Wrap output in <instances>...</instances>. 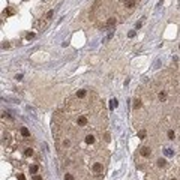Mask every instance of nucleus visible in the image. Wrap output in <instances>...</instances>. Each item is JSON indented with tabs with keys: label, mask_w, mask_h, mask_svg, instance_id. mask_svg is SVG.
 <instances>
[{
	"label": "nucleus",
	"mask_w": 180,
	"mask_h": 180,
	"mask_svg": "<svg viewBox=\"0 0 180 180\" xmlns=\"http://www.w3.org/2000/svg\"><path fill=\"white\" fill-rule=\"evenodd\" d=\"M93 173H95L96 176H101V174L104 173V167H102L101 162H95V164H93Z\"/></svg>",
	"instance_id": "obj_1"
},
{
	"label": "nucleus",
	"mask_w": 180,
	"mask_h": 180,
	"mask_svg": "<svg viewBox=\"0 0 180 180\" xmlns=\"http://www.w3.org/2000/svg\"><path fill=\"white\" fill-rule=\"evenodd\" d=\"M150 153H152V150H150V147H147V146H143V147L140 149V155L144 156V158H149Z\"/></svg>",
	"instance_id": "obj_2"
},
{
	"label": "nucleus",
	"mask_w": 180,
	"mask_h": 180,
	"mask_svg": "<svg viewBox=\"0 0 180 180\" xmlns=\"http://www.w3.org/2000/svg\"><path fill=\"white\" fill-rule=\"evenodd\" d=\"M77 123L80 126H86V125H87V119H86L84 116H80V117L77 119Z\"/></svg>",
	"instance_id": "obj_3"
},
{
	"label": "nucleus",
	"mask_w": 180,
	"mask_h": 180,
	"mask_svg": "<svg viewBox=\"0 0 180 180\" xmlns=\"http://www.w3.org/2000/svg\"><path fill=\"white\" fill-rule=\"evenodd\" d=\"M117 105H119V101H117V99H111V101H110V110L117 108Z\"/></svg>",
	"instance_id": "obj_4"
},
{
	"label": "nucleus",
	"mask_w": 180,
	"mask_h": 180,
	"mask_svg": "<svg viewBox=\"0 0 180 180\" xmlns=\"http://www.w3.org/2000/svg\"><path fill=\"white\" fill-rule=\"evenodd\" d=\"M116 23H117V20H116V18H108V20H107V26H108V27L116 26Z\"/></svg>",
	"instance_id": "obj_5"
},
{
	"label": "nucleus",
	"mask_w": 180,
	"mask_h": 180,
	"mask_svg": "<svg viewBox=\"0 0 180 180\" xmlns=\"http://www.w3.org/2000/svg\"><path fill=\"white\" fill-rule=\"evenodd\" d=\"M158 167H161V168H165L167 167V161H165V159H158Z\"/></svg>",
	"instance_id": "obj_6"
},
{
	"label": "nucleus",
	"mask_w": 180,
	"mask_h": 180,
	"mask_svg": "<svg viewBox=\"0 0 180 180\" xmlns=\"http://www.w3.org/2000/svg\"><path fill=\"white\" fill-rule=\"evenodd\" d=\"M21 135L23 137H30V131L27 128H21Z\"/></svg>",
	"instance_id": "obj_7"
},
{
	"label": "nucleus",
	"mask_w": 180,
	"mask_h": 180,
	"mask_svg": "<svg viewBox=\"0 0 180 180\" xmlns=\"http://www.w3.org/2000/svg\"><path fill=\"white\" fill-rule=\"evenodd\" d=\"M125 6H128V8H134V6H135V0H125Z\"/></svg>",
	"instance_id": "obj_8"
},
{
	"label": "nucleus",
	"mask_w": 180,
	"mask_h": 180,
	"mask_svg": "<svg viewBox=\"0 0 180 180\" xmlns=\"http://www.w3.org/2000/svg\"><path fill=\"white\" fill-rule=\"evenodd\" d=\"M167 137L170 138V140H174V138H176V132H174L173 129H170V131L167 132Z\"/></svg>",
	"instance_id": "obj_9"
},
{
	"label": "nucleus",
	"mask_w": 180,
	"mask_h": 180,
	"mask_svg": "<svg viewBox=\"0 0 180 180\" xmlns=\"http://www.w3.org/2000/svg\"><path fill=\"white\" fill-rule=\"evenodd\" d=\"M38 170H39L38 165H30V173H32V174H36V173H38Z\"/></svg>",
	"instance_id": "obj_10"
},
{
	"label": "nucleus",
	"mask_w": 180,
	"mask_h": 180,
	"mask_svg": "<svg viewBox=\"0 0 180 180\" xmlns=\"http://www.w3.org/2000/svg\"><path fill=\"white\" fill-rule=\"evenodd\" d=\"M86 93H87L86 90H78V92H77V98H84Z\"/></svg>",
	"instance_id": "obj_11"
},
{
	"label": "nucleus",
	"mask_w": 180,
	"mask_h": 180,
	"mask_svg": "<svg viewBox=\"0 0 180 180\" xmlns=\"http://www.w3.org/2000/svg\"><path fill=\"white\" fill-rule=\"evenodd\" d=\"M165 99H167V93H165V92H161V93H159V101H165Z\"/></svg>",
	"instance_id": "obj_12"
},
{
	"label": "nucleus",
	"mask_w": 180,
	"mask_h": 180,
	"mask_svg": "<svg viewBox=\"0 0 180 180\" xmlns=\"http://www.w3.org/2000/svg\"><path fill=\"white\" fill-rule=\"evenodd\" d=\"M146 135H147V134H146V131H140V132H138V138H141V140H144V138H146Z\"/></svg>",
	"instance_id": "obj_13"
},
{
	"label": "nucleus",
	"mask_w": 180,
	"mask_h": 180,
	"mask_svg": "<svg viewBox=\"0 0 180 180\" xmlns=\"http://www.w3.org/2000/svg\"><path fill=\"white\" fill-rule=\"evenodd\" d=\"M134 108H135V110H138V108H141V101H138V99H137V101L134 102Z\"/></svg>",
	"instance_id": "obj_14"
},
{
	"label": "nucleus",
	"mask_w": 180,
	"mask_h": 180,
	"mask_svg": "<svg viewBox=\"0 0 180 180\" xmlns=\"http://www.w3.org/2000/svg\"><path fill=\"white\" fill-rule=\"evenodd\" d=\"M24 155H26V156H32V155H33V150H32V149H26Z\"/></svg>",
	"instance_id": "obj_15"
},
{
	"label": "nucleus",
	"mask_w": 180,
	"mask_h": 180,
	"mask_svg": "<svg viewBox=\"0 0 180 180\" xmlns=\"http://www.w3.org/2000/svg\"><path fill=\"white\" fill-rule=\"evenodd\" d=\"M165 155L171 156V155H173V150H171V149H165Z\"/></svg>",
	"instance_id": "obj_16"
},
{
	"label": "nucleus",
	"mask_w": 180,
	"mask_h": 180,
	"mask_svg": "<svg viewBox=\"0 0 180 180\" xmlns=\"http://www.w3.org/2000/svg\"><path fill=\"white\" fill-rule=\"evenodd\" d=\"M65 180H74V176H72V174H66Z\"/></svg>",
	"instance_id": "obj_17"
},
{
	"label": "nucleus",
	"mask_w": 180,
	"mask_h": 180,
	"mask_svg": "<svg viewBox=\"0 0 180 180\" xmlns=\"http://www.w3.org/2000/svg\"><path fill=\"white\" fill-rule=\"evenodd\" d=\"M53 14H54V11H50V12L47 14V17H45V18H47V20H50V18L53 17Z\"/></svg>",
	"instance_id": "obj_18"
},
{
	"label": "nucleus",
	"mask_w": 180,
	"mask_h": 180,
	"mask_svg": "<svg viewBox=\"0 0 180 180\" xmlns=\"http://www.w3.org/2000/svg\"><path fill=\"white\" fill-rule=\"evenodd\" d=\"M135 35H137V32H135V30H131V32H129V38H134Z\"/></svg>",
	"instance_id": "obj_19"
},
{
	"label": "nucleus",
	"mask_w": 180,
	"mask_h": 180,
	"mask_svg": "<svg viewBox=\"0 0 180 180\" xmlns=\"http://www.w3.org/2000/svg\"><path fill=\"white\" fill-rule=\"evenodd\" d=\"M35 38V33H29V35L26 36V39H33Z\"/></svg>",
	"instance_id": "obj_20"
},
{
	"label": "nucleus",
	"mask_w": 180,
	"mask_h": 180,
	"mask_svg": "<svg viewBox=\"0 0 180 180\" xmlns=\"http://www.w3.org/2000/svg\"><path fill=\"white\" fill-rule=\"evenodd\" d=\"M33 180H42V177L41 176H38V174H35V176H33Z\"/></svg>",
	"instance_id": "obj_21"
},
{
	"label": "nucleus",
	"mask_w": 180,
	"mask_h": 180,
	"mask_svg": "<svg viewBox=\"0 0 180 180\" xmlns=\"http://www.w3.org/2000/svg\"><path fill=\"white\" fill-rule=\"evenodd\" d=\"M18 180H26V177H24V174H18Z\"/></svg>",
	"instance_id": "obj_22"
},
{
	"label": "nucleus",
	"mask_w": 180,
	"mask_h": 180,
	"mask_svg": "<svg viewBox=\"0 0 180 180\" xmlns=\"http://www.w3.org/2000/svg\"><path fill=\"white\" fill-rule=\"evenodd\" d=\"M105 141H107V143H108V141H110V134H108V132H107V134H105Z\"/></svg>",
	"instance_id": "obj_23"
},
{
	"label": "nucleus",
	"mask_w": 180,
	"mask_h": 180,
	"mask_svg": "<svg viewBox=\"0 0 180 180\" xmlns=\"http://www.w3.org/2000/svg\"><path fill=\"white\" fill-rule=\"evenodd\" d=\"M171 180H177V179H171Z\"/></svg>",
	"instance_id": "obj_24"
},
{
	"label": "nucleus",
	"mask_w": 180,
	"mask_h": 180,
	"mask_svg": "<svg viewBox=\"0 0 180 180\" xmlns=\"http://www.w3.org/2000/svg\"><path fill=\"white\" fill-rule=\"evenodd\" d=\"M179 48H180V45H179Z\"/></svg>",
	"instance_id": "obj_25"
}]
</instances>
